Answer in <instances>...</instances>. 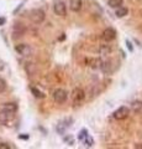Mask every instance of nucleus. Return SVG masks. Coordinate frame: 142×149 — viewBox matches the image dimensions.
I'll use <instances>...</instances> for the list:
<instances>
[{"instance_id":"obj_1","label":"nucleus","mask_w":142,"mask_h":149,"mask_svg":"<svg viewBox=\"0 0 142 149\" xmlns=\"http://www.w3.org/2000/svg\"><path fill=\"white\" fill-rule=\"evenodd\" d=\"M85 100V92L82 88L77 87L73 90V104L74 106H80Z\"/></svg>"},{"instance_id":"obj_2","label":"nucleus","mask_w":142,"mask_h":149,"mask_svg":"<svg viewBox=\"0 0 142 149\" xmlns=\"http://www.w3.org/2000/svg\"><path fill=\"white\" fill-rule=\"evenodd\" d=\"M67 98H68V93L63 88H57V90L53 91V100L57 103H64Z\"/></svg>"},{"instance_id":"obj_3","label":"nucleus","mask_w":142,"mask_h":149,"mask_svg":"<svg viewBox=\"0 0 142 149\" xmlns=\"http://www.w3.org/2000/svg\"><path fill=\"white\" fill-rule=\"evenodd\" d=\"M30 17L35 24H41L45 20V11L42 9H34L30 13Z\"/></svg>"},{"instance_id":"obj_4","label":"nucleus","mask_w":142,"mask_h":149,"mask_svg":"<svg viewBox=\"0 0 142 149\" xmlns=\"http://www.w3.org/2000/svg\"><path fill=\"white\" fill-rule=\"evenodd\" d=\"M130 114V108L129 107H126V106H122L120 107V108H117L115 112L113 113V117L115 118V119H125L127 118V116Z\"/></svg>"},{"instance_id":"obj_5","label":"nucleus","mask_w":142,"mask_h":149,"mask_svg":"<svg viewBox=\"0 0 142 149\" xmlns=\"http://www.w3.org/2000/svg\"><path fill=\"white\" fill-rule=\"evenodd\" d=\"M15 51L19 55L21 56H30L31 54H32V50H31V47L27 44H19V45H16L15 46Z\"/></svg>"},{"instance_id":"obj_6","label":"nucleus","mask_w":142,"mask_h":149,"mask_svg":"<svg viewBox=\"0 0 142 149\" xmlns=\"http://www.w3.org/2000/svg\"><path fill=\"white\" fill-rule=\"evenodd\" d=\"M54 13L57 14L58 16H66L67 15V5L64 1H56L54 4Z\"/></svg>"},{"instance_id":"obj_7","label":"nucleus","mask_w":142,"mask_h":149,"mask_svg":"<svg viewBox=\"0 0 142 149\" xmlns=\"http://www.w3.org/2000/svg\"><path fill=\"white\" fill-rule=\"evenodd\" d=\"M102 37H103V40H105V41H113L116 37V31L114 30L113 27H108V29H105L103 31Z\"/></svg>"},{"instance_id":"obj_8","label":"nucleus","mask_w":142,"mask_h":149,"mask_svg":"<svg viewBox=\"0 0 142 149\" xmlns=\"http://www.w3.org/2000/svg\"><path fill=\"white\" fill-rule=\"evenodd\" d=\"M71 123H72V119H71V118H67V119L63 120V122H59V123L57 124V127H56L57 133L63 134V133L66 132V129L71 125Z\"/></svg>"},{"instance_id":"obj_9","label":"nucleus","mask_w":142,"mask_h":149,"mask_svg":"<svg viewBox=\"0 0 142 149\" xmlns=\"http://www.w3.org/2000/svg\"><path fill=\"white\" fill-rule=\"evenodd\" d=\"M12 117H14V113H11V112H8L5 109L0 111V123L6 124L9 120L12 119Z\"/></svg>"},{"instance_id":"obj_10","label":"nucleus","mask_w":142,"mask_h":149,"mask_svg":"<svg viewBox=\"0 0 142 149\" xmlns=\"http://www.w3.org/2000/svg\"><path fill=\"white\" fill-rule=\"evenodd\" d=\"M12 32H14V36L15 37H20L25 34V27L21 24H15L12 27Z\"/></svg>"},{"instance_id":"obj_11","label":"nucleus","mask_w":142,"mask_h":149,"mask_svg":"<svg viewBox=\"0 0 142 149\" xmlns=\"http://www.w3.org/2000/svg\"><path fill=\"white\" fill-rule=\"evenodd\" d=\"M82 5H83L82 0H71L69 3V8L72 11H79L82 9Z\"/></svg>"},{"instance_id":"obj_12","label":"nucleus","mask_w":142,"mask_h":149,"mask_svg":"<svg viewBox=\"0 0 142 149\" xmlns=\"http://www.w3.org/2000/svg\"><path fill=\"white\" fill-rule=\"evenodd\" d=\"M122 4H123V0H108V5L113 9H117L122 6Z\"/></svg>"},{"instance_id":"obj_13","label":"nucleus","mask_w":142,"mask_h":149,"mask_svg":"<svg viewBox=\"0 0 142 149\" xmlns=\"http://www.w3.org/2000/svg\"><path fill=\"white\" fill-rule=\"evenodd\" d=\"M127 14H129V9L126 6H120V8L116 9V16L117 17H123V16H126Z\"/></svg>"},{"instance_id":"obj_14","label":"nucleus","mask_w":142,"mask_h":149,"mask_svg":"<svg viewBox=\"0 0 142 149\" xmlns=\"http://www.w3.org/2000/svg\"><path fill=\"white\" fill-rule=\"evenodd\" d=\"M3 109H5V111H8V112H11V113H15V112L17 111V104L16 103H5L4 104V107H3Z\"/></svg>"},{"instance_id":"obj_15","label":"nucleus","mask_w":142,"mask_h":149,"mask_svg":"<svg viewBox=\"0 0 142 149\" xmlns=\"http://www.w3.org/2000/svg\"><path fill=\"white\" fill-rule=\"evenodd\" d=\"M99 52H100V55H103V56L109 55L110 52H111V47H110L109 45H102L100 46V49H99Z\"/></svg>"},{"instance_id":"obj_16","label":"nucleus","mask_w":142,"mask_h":149,"mask_svg":"<svg viewBox=\"0 0 142 149\" xmlns=\"http://www.w3.org/2000/svg\"><path fill=\"white\" fill-rule=\"evenodd\" d=\"M131 109L134 112H140L142 109V101H135L131 104Z\"/></svg>"},{"instance_id":"obj_17","label":"nucleus","mask_w":142,"mask_h":149,"mask_svg":"<svg viewBox=\"0 0 142 149\" xmlns=\"http://www.w3.org/2000/svg\"><path fill=\"white\" fill-rule=\"evenodd\" d=\"M31 92H32V93H34V96H35V97H37V98H43V97H45L43 93L41 92L40 90H37L36 87H32V88H31Z\"/></svg>"},{"instance_id":"obj_18","label":"nucleus","mask_w":142,"mask_h":149,"mask_svg":"<svg viewBox=\"0 0 142 149\" xmlns=\"http://www.w3.org/2000/svg\"><path fill=\"white\" fill-rule=\"evenodd\" d=\"M82 141H83V143L85 144L86 147H93V144H94L93 138H91V137H89V136H86L85 138H83V139H82Z\"/></svg>"},{"instance_id":"obj_19","label":"nucleus","mask_w":142,"mask_h":149,"mask_svg":"<svg viewBox=\"0 0 142 149\" xmlns=\"http://www.w3.org/2000/svg\"><path fill=\"white\" fill-rule=\"evenodd\" d=\"M110 62H103L102 63V70H103V72H105V73H110L111 72V68H110Z\"/></svg>"},{"instance_id":"obj_20","label":"nucleus","mask_w":142,"mask_h":149,"mask_svg":"<svg viewBox=\"0 0 142 149\" xmlns=\"http://www.w3.org/2000/svg\"><path fill=\"white\" fill-rule=\"evenodd\" d=\"M6 90V81L4 78H0V93H3Z\"/></svg>"},{"instance_id":"obj_21","label":"nucleus","mask_w":142,"mask_h":149,"mask_svg":"<svg viewBox=\"0 0 142 149\" xmlns=\"http://www.w3.org/2000/svg\"><path fill=\"white\" fill-rule=\"evenodd\" d=\"M86 136H88V130H86V129H82L80 133H79V136H78V138H79V139H83V138H85Z\"/></svg>"},{"instance_id":"obj_22","label":"nucleus","mask_w":142,"mask_h":149,"mask_svg":"<svg viewBox=\"0 0 142 149\" xmlns=\"http://www.w3.org/2000/svg\"><path fill=\"white\" fill-rule=\"evenodd\" d=\"M11 147L9 146V144H6V143H1L0 144V149H10Z\"/></svg>"},{"instance_id":"obj_23","label":"nucleus","mask_w":142,"mask_h":149,"mask_svg":"<svg viewBox=\"0 0 142 149\" xmlns=\"http://www.w3.org/2000/svg\"><path fill=\"white\" fill-rule=\"evenodd\" d=\"M126 45H127V49H129L130 51H134V47H132V45H131V42H130L129 40L126 41Z\"/></svg>"},{"instance_id":"obj_24","label":"nucleus","mask_w":142,"mask_h":149,"mask_svg":"<svg viewBox=\"0 0 142 149\" xmlns=\"http://www.w3.org/2000/svg\"><path fill=\"white\" fill-rule=\"evenodd\" d=\"M4 24H5V19H4V17H0V26L4 25Z\"/></svg>"},{"instance_id":"obj_25","label":"nucleus","mask_w":142,"mask_h":149,"mask_svg":"<svg viewBox=\"0 0 142 149\" xmlns=\"http://www.w3.org/2000/svg\"><path fill=\"white\" fill-rule=\"evenodd\" d=\"M20 139H29V136H19Z\"/></svg>"},{"instance_id":"obj_26","label":"nucleus","mask_w":142,"mask_h":149,"mask_svg":"<svg viewBox=\"0 0 142 149\" xmlns=\"http://www.w3.org/2000/svg\"><path fill=\"white\" fill-rule=\"evenodd\" d=\"M0 70H4V62L0 60Z\"/></svg>"},{"instance_id":"obj_27","label":"nucleus","mask_w":142,"mask_h":149,"mask_svg":"<svg viewBox=\"0 0 142 149\" xmlns=\"http://www.w3.org/2000/svg\"><path fill=\"white\" fill-rule=\"evenodd\" d=\"M136 148H142V144H140V146H135Z\"/></svg>"}]
</instances>
